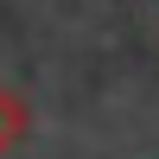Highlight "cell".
<instances>
[{"mask_svg": "<svg viewBox=\"0 0 159 159\" xmlns=\"http://www.w3.org/2000/svg\"><path fill=\"white\" fill-rule=\"evenodd\" d=\"M25 134H32V102H25L13 83H0V159L19 153V147H25Z\"/></svg>", "mask_w": 159, "mask_h": 159, "instance_id": "6da1fadb", "label": "cell"}]
</instances>
